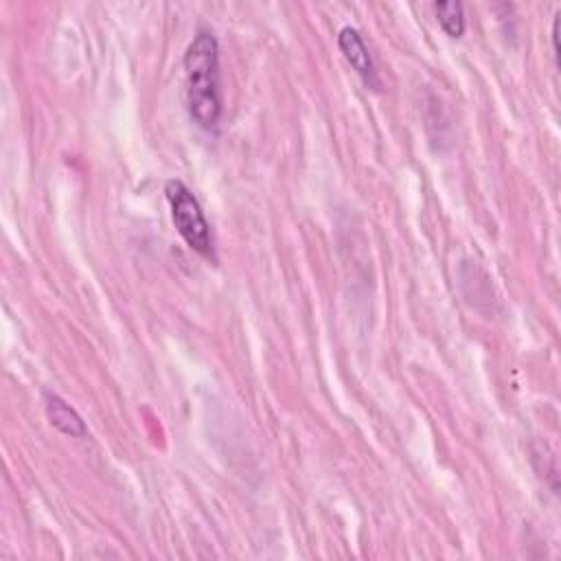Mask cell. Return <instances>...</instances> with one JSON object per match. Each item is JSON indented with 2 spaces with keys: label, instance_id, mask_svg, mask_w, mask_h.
Wrapping results in <instances>:
<instances>
[{
  "label": "cell",
  "instance_id": "obj_1",
  "mask_svg": "<svg viewBox=\"0 0 561 561\" xmlns=\"http://www.w3.org/2000/svg\"><path fill=\"white\" fill-rule=\"evenodd\" d=\"M187 106L202 130H215L222 119L220 44L211 31H200L185 53Z\"/></svg>",
  "mask_w": 561,
  "mask_h": 561
},
{
  "label": "cell",
  "instance_id": "obj_6",
  "mask_svg": "<svg viewBox=\"0 0 561 561\" xmlns=\"http://www.w3.org/2000/svg\"><path fill=\"white\" fill-rule=\"evenodd\" d=\"M559 22H561V11H557L555 25H553V51H555V55H559Z\"/></svg>",
  "mask_w": 561,
  "mask_h": 561
},
{
  "label": "cell",
  "instance_id": "obj_2",
  "mask_svg": "<svg viewBox=\"0 0 561 561\" xmlns=\"http://www.w3.org/2000/svg\"><path fill=\"white\" fill-rule=\"evenodd\" d=\"M165 193L171 206V217H174V224L180 237L185 239V244L191 250H196L198 255L215 259L211 226L206 222L202 206L198 198L193 196V191L182 180H169Z\"/></svg>",
  "mask_w": 561,
  "mask_h": 561
},
{
  "label": "cell",
  "instance_id": "obj_4",
  "mask_svg": "<svg viewBox=\"0 0 561 561\" xmlns=\"http://www.w3.org/2000/svg\"><path fill=\"white\" fill-rule=\"evenodd\" d=\"M47 417L53 428L68 434V437L84 439L88 434L84 419L79 417L77 410L73 406H68L62 397L47 395Z\"/></svg>",
  "mask_w": 561,
  "mask_h": 561
},
{
  "label": "cell",
  "instance_id": "obj_5",
  "mask_svg": "<svg viewBox=\"0 0 561 561\" xmlns=\"http://www.w3.org/2000/svg\"><path fill=\"white\" fill-rule=\"evenodd\" d=\"M434 11H437V20L441 29L448 33L450 38H461L465 33V9L461 3H434Z\"/></svg>",
  "mask_w": 561,
  "mask_h": 561
},
{
  "label": "cell",
  "instance_id": "obj_3",
  "mask_svg": "<svg viewBox=\"0 0 561 561\" xmlns=\"http://www.w3.org/2000/svg\"><path fill=\"white\" fill-rule=\"evenodd\" d=\"M338 47H340L342 55H345V60L349 62V66L360 75V79L366 86L373 88V90L382 88L380 77H377V71H375L371 51H369V47H366V42L362 40L358 29H353V27L340 29Z\"/></svg>",
  "mask_w": 561,
  "mask_h": 561
}]
</instances>
